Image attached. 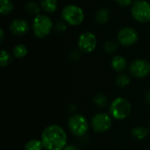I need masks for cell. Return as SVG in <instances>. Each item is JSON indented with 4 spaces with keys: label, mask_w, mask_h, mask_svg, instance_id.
Returning <instances> with one entry per match:
<instances>
[{
    "label": "cell",
    "mask_w": 150,
    "mask_h": 150,
    "mask_svg": "<svg viewBox=\"0 0 150 150\" xmlns=\"http://www.w3.org/2000/svg\"><path fill=\"white\" fill-rule=\"evenodd\" d=\"M40 141L46 150H62L67 146V134L58 125H50L44 128Z\"/></svg>",
    "instance_id": "1"
},
{
    "label": "cell",
    "mask_w": 150,
    "mask_h": 150,
    "mask_svg": "<svg viewBox=\"0 0 150 150\" xmlns=\"http://www.w3.org/2000/svg\"><path fill=\"white\" fill-rule=\"evenodd\" d=\"M54 28L52 19L46 14H39L34 17L32 29L33 34L38 38H45L48 36Z\"/></svg>",
    "instance_id": "2"
},
{
    "label": "cell",
    "mask_w": 150,
    "mask_h": 150,
    "mask_svg": "<svg viewBox=\"0 0 150 150\" xmlns=\"http://www.w3.org/2000/svg\"><path fill=\"white\" fill-rule=\"evenodd\" d=\"M132 106L129 101L124 98H115L110 105V115L115 120H125L131 113Z\"/></svg>",
    "instance_id": "3"
},
{
    "label": "cell",
    "mask_w": 150,
    "mask_h": 150,
    "mask_svg": "<svg viewBox=\"0 0 150 150\" xmlns=\"http://www.w3.org/2000/svg\"><path fill=\"white\" fill-rule=\"evenodd\" d=\"M62 17L68 25H78L84 20V12L81 7L76 4H68L62 9Z\"/></svg>",
    "instance_id": "4"
},
{
    "label": "cell",
    "mask_w": 150,
    "mask_h": 150,
    "mask_svg": "<svg viewBox=\"0 0 150 150\" xmlns=\"http://www.w3.org/2000/svg\"><path fill=\"white\" fill-rule=\"evenodd\" d=\"M68 127L72 134L77 137H82L88 132L89 122L82 114H74L69 119Z\"/></svg>",
    "instance_id": "5"
},
{
    "label": "cell",
    "mask_w": 150,
    "mask_h": 150,
    "mask_svg": "<svg viewBox=\"0 0 150 150\" xmlns=\"http://www.w3.org/2000/svg\"><path fill=\"white\" fill-rule=\"evenodd\" d=\"M133 18L140 23L150 21V3L146 0H136L131 6Z\"/></svg>",
    "instance_id": "6"
},
{
    "label": "cell",
    "mask_w": 150,
    "mask_h": 150,
    "mask_svg": "<svg viewBox=\"0 0 150 150\" xmlns=\"http://www.w3.org/2000/svg\"><path fill=\"white\" fill-rule=\"evenodd\" d=\"M78 48L81 52L89 54L95 50L98 45V40L96 35L90 31H85L80 34L77 40Z\"/></svg>",
    "instance_id": "7"
},
{
    "label": "cell",
    "mask_w": 150,
    "mask_h": 150,
    "mask_svg": "<svg viewBox=\"0 0 150 150\" xmlns=\"http://www.w3.org/2000/svg\"><path fill=\"white\" fill-rule=\"evenodd\" d=\"M112 125V116L105 112L96 114L91 120V127L97 133H105L108 131Z\"/></svg>",
    "instance_id": "8"
},
{
    "label": "cell",
    "mask_w": 150,
    "mask_h": 150,
    "mask_svg": "<svg viewBox=\"0 0 150 150\" xmlns=\"http://www.w3.org/2000/svg\"><path fill=\"white\" fill-rule=\"evenodd\" d=\"M117 40L120 45L124 47H130L134 45L139 40L137 31L133 27H123L117 34Z\"/></svg>",
    "instance_id": "9"
},
{
    "label": "cell",
    "mask_w": 150,
    "mask_h": 150,
    "mask_svg": "<svg viewBox=\"0 0 150 150\" xmlns=\"http://www.w3.org/2000/svg\"><path fill=\"white\" fill-rule=\"evenodd\" d=\"M129 70L134 77L144 78L150 73V63L144 59H136L131 63Z\"/></svg>",
    "instance_id": "10"
},
{
    "label": "cell",
    "mask_w": 150,
    "mask_h": 150,
    "mask_svg": "<svg viewBox=\"0 0 150 150\" xmlns=\"http://www.w3.org/2000/svg\"><path fill=\"white\" fill-rule=\"evenodd\" d=\"M10 31L16 36L25 35L29 31V24L23 18H15L10 25Z\"/></svg>",
    "instance_id": "11"
},
{
    "label": "cell",
    "mask_w": 150,
    "mask_h": 150,
    "mask_svg": "<svg viewBox=\"0 0 150 150\" xmlns=\"http://www.w3.org/2000/svg\"><path fill=\"white\" fill-rule=\"evenodd\" d=\"M112 67L116 72H123L127 66V61L123 55H115L112 60Z\"/></svg>",
    "instance_id": "12"
},
{
    "label": "cell",
    "mask_w": 150,
    "mask_h": 150,
    "mask_svg": "<svg viewBox=\"0 0 150 150\" xmlns=\"http://www.w3.org/2000/svg\"><path fill=\"white\" fill-rule=\"evenodd\" d=\"M110 17H111L110 11L106 8H101L98 11H97V12L95 13L96 22L101 25L107 23L110 19Z\"/></svg>",
    "instance_id": "13"
},
{
    "label": "cell",
    "mask_w": 150,
    "mask_h": 150,
    "mask_svg": "<svg viewBox=\"0 0 150 150\" xmlns=\"http://www.w3.org/2000/svg\"><path fill=\"white\" fill-rule=\"evenodd\" d=\"M40 4L46 13H54L58 6L57 0H40Z\"/></svg>",
    "instance_id": "14"
},
{
    "label": "cell",
    "mask_w": 150,
    "mask_h": 150,
    "mask_svg": "<svg viewBox=\"0 0 150 150\" xmlns=\"http://www.w3.org/2000/svg\"><path fill=\"white\" fill-rule=\"evenodd\" d=\"M132 136L137 140H143L149 134V129L145 127H135L132 129Z\"/></svg>",
    "instance_id": "15"
},
{
    "label": "cell",
    "mask_w": 150,
    "mask_h": 150,
    "mask_svg": "<svg viewBox=\"0 0 150 150\" xmlns=\"http://www.w3.org/2000/svg\"><path fill=\"white\" fill-rule=\"evenodd\" d=\"M13 10L11 0H0V13L3 16L10 14Z\"/></svg>",
    "instance_id": "16"
},
{
    "label": "cell",
    "mask_w": 150,
    "mask_h": 150,
    "mask_svg": "<svg viewBox=\"0 0 150 150\" xmlns=\"http://www.w3.org/2000/svg\"><path fill=\"white\" fill-rule=\"evenodd\" d=\"M25 11L31 15H34L37 16L39 14H40V10H41V6L40 4L35 3V2H29L25 4Z\"/></svg>",
    "instance_id": "17"
},
{
    "label": "cell",
    "mask_w": 150,
    "mask_h": 150,
    "mask_svg": "<svg viewBox=\"0 0 150 150\" xmlns=\"http://www.w3.org/2000/svg\"><path fill=\"white\" fill-rule=\"evenodd\" d=\"M43 149L41 141L37 139L30 140L25 145V150H42Z\"/></svg>",
    "instance_id": "18"
},
{
    "label": "cell",
    "mask_w": 150,
    "mask_h": 150,
    "mask_svg": "<svg viewBox=\"0 0 150 150\" xmlns=\"http://www.w3.org/2000/svg\"><path fill=\"white\" fill-rule=\"evenodd\" d=\"M28 53L27 47L24 44H18L13 48V55L16 58H23Z\"/></svg>",
    "instance_id": "19"
},
{
    "label": "cell",
    "mask_w": 150,
    "mask_h": 150,
    "mask_svg": "<svg viewBox=\"0 0 150 150\" xmlns=\"http://www.w3.org/2000/svg\"><path fill=\"white\" fill-rule=\"evenodd\" d=\"M93 100H94V103H95V105H96L97 106L103 108V107H105V106L106 105L108 98H107V97H106L105 95H104L103 93H98V94H97V95L95 96V98H94Z\"/></svg>",
    "instance_id": "20"
},
{
    "label": "cell",
    "mask_w": 150,
    "mask_h": 150,
    "mask_svg": "<svg viewBox=\"0 0 150 150\" xmlns=\"http://www.w3.org/2000/svg\"><path fill=\"white\" fill-rule=\"evenodd\" d=\"M11 62V56L10 55V54L5 51V50H2L1 51V54H0V65L1 67H6L8 66Z\"/></svg>",
    "instance_id": "21"
},
{
    "label": "cell",
    "mask_w": 150,
    "mask_h": 150,
    "mask_svg": "<svg viewBox=\"0 0 150 150\" xmlns=\"http://www.w3.org/2000/svg\"><path fill=\"white\" fill-rule=\"evenodd\" d=\"M129 83H130V78L128 76H127L125 74L120 75L116 79V84L120 88H125Z\"/></svg>",
    "instance_id": "22"
},
{
    "label": "cell",
    "mask_w": 150,
    "mask_h": 150,
    "mask_svg": "<svg viewBox=\"0 0 150 150\" xmlns=\"http://www.w3.org/2000/svg\"><path fill=\"white\" fill-rule=\"evenodd\" d=\"M104 48L107 54H113L118 49V44L113 40H107L104 44Z\"/></svg>",
    "instance_id": "23"
},
{
    "label": "cell",
    "mask_w": 150,
    "mask_h": 150,
    "mask_svg": "<svg viewBox=\"0 0 150 150\" xmlns=\"http://www.w3.org/2000/svg\"><path fill=\"white\" fill-rule=\"evenodd\" d=\"M54 30H55V32H57V33H65L66 30H67V25H65L64 22H62V21H58V22L55 24V25H54Z\"/></svg>",
    "instance_id": "24"
},
{
    "label": "cell",
    "mask_w": 150,
    "mask_h": 150,
    "mask_svg": "<svg viewBox=\"0 0 150 150\" xmlns=\"http://www.w3.org/2000/svg\"><path fill=\"white\" fill-rule=\"evenodd\" d=\"M69 59L71 60V61H77V60H79L80 59V57H81V53H80V50H76V49H74V50H72L70 53H69Z\"/></svg>",
    "instance_id": "25"
},
{
    "label": "cell",
    "mask_w": 150,
    "mask_h": 150,
    "mask_svg": "<svg viewBox=\"0 0 150 150\" xmlns=\"http://www.w3.org/2000/svg\"><path fill=\"white\" fill-rule=\"evenodd\" d=\"M118 5L121 7H127V6H132L134 4V0H115Z\"/></svg>",
    "instance_id": "26"
},
{
    "label": "cell",
    "mask_w": 150,
    "mask_h": 150,
    "mask_svg": "<svg viewBox=\"0 0 150 150\" xmlns=\"http://www.w3.org/2000/svg\"><path fill=\"white\" fill-rule=\"evenodd\" d=\"M62 150H78V149L76 146H73V145H67Z\"/></svg>",
    "instance_id": "27"
},
{
    "label": "cell",
    "mask_w": 150,
    "mask_h": 150,
    "mask_svg": "<svg viewBox=\"0 0 150 150\" xmlns=\"http://www.w3.org/2000/svg\"><path fill=\"white\" fill-rule=\"evenodd\" d=\"M144 98H145V101H146L148 104H150V91H149L148 92L145 93Z\"/></svg>",
    "instance_id": "28"
},
{
    "label": "cell",
    "mask_w": 150,
    "mask_h": 150,
    "mask_svg": "<svg viewBox=\"0 0 150 150\" xmlns=\"http://www.w3.org/2000/svg\"><path fill=\"white\" fill-rule=\"evenodd\" d=\"M4 29L1 27L0 28V42L4 41Z\"/></svg>",
    "instance_id": "29"
},
{
    "label": "cell",
    "mask_w": 150,
    "mask_h": 150,
    "mask_svg": "<svg viewBox=\"0 0 150 150\" xmlns=\"http://www.w3.org/2000/svg\"><path fill=\"white\" fill-rule=\"evenodd\" d=\"M149 130H150V123H149Z\"/></svg>",
    "instance_id": "30"
},
{
    "label": "cell",
    "mask_w": 150,
    "mask_h": 150,
    "mask_svg": "<svg viewBox=\"0 0 150 150\" xmlns=\"http://www.w3.org/2000/svg\"><path fill=\"white\" fill-rule=\"evenodd\" d=\"M135 1H136V0H135Z\"/></svg>",
    "instance_id": "31"
}]
</instances>
